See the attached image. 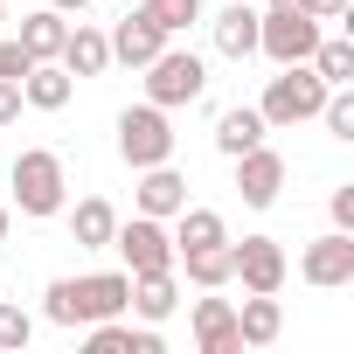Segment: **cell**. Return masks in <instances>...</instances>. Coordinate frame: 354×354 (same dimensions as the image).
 Instances as JSON below:
<instances>
[{
    "mask_svg": "<svg viewBox=\"0 0 354 354\" xmlns=\"http://www.w3.org/2000/svg\"><path fill=\"white\" fill-rule=\"evenodd\" d=\"M132 306V271H91V278H49L42 319L49 326H91Z\"/></svg>",
    "mask_w": 354,
    "mask_h": 354,
    "instance_id": "cell-1",
    "label": "cell"
},
{
    "mask_svg": "<svg viewBox=\"0 0 354 354\" xmlns=\"http://www.w3.org/2000/svg\"><path fill=\"white\" fill-rule=\"evenodd\" d=\"M8 188H15V202H8V209H21L28 223L63 216V202H70L63 153H49V146H21V153H15V167H8Z\"/></svg>",
    "mask_w": 354,
    "mask_h": 354,
    "instance_id": "cell-2",
    "label": "cell"
},
{
    "mask_svg": "<svg viewBox=\"0 0 354 354\" xmlns=\"http://www.w3.org/2000/svg\"><path fill=\"white\" fill-rule=\"evenodd\" d=\"M326 77L313 70V63H278V77L264 84V97H257V118L271 125V132H299V125H313L319 118V104H326Z\"/></svg>",
    "mask_w": 354,
    "mask_h": 354,
    "instance_id": "cell-3",
    "label": "cell"
},
{
    "mask_svg": "<svg viewBox=\"0 0 354 354\" xmlns=\"http://www.w3.org/2000/svg\"><path fill=\"white\" fill-rule=\"evenodd\" d=\"M118 160L139 174V167H160V160H174V139H181V132H174V111H160V104H125L118 111Z\"/></svg>",
    "mask_w": 354,
    "mask_h": 354,
    "instance_id": "cell-4",
    "label": "cell"
},
{
    "mask_svg": "<svg viewBox=\"0 0 354 354\" xmlns=\"http://www.w3.org/2000/svg\"><path fill=\"white\" fill-rule=\"evenodd\" d=\"M202 91H209V63L195 56V49H160L153 63H146V104H160V111H181V104H202Z\"/></svg>",
    "mask_w": 354,
    "mask_h": 354,
    "instance_id": "cell-5",
    "label": "cell"
},
{
    "mask_svg": "<svg viewBox=\"0 0 354 354\" xmlns=\"http://www.w3.org/2000/svg\"><path fill=\"white\" fill-rule=\"evenodd\" d=\"M319 35H326V21H313L299 8H257V56H271V63H306L319 49Z\"/></svg>",
    "mask_w": 354,
    "mask_h": 354,
    "instance_id": "cell-6",
    "label": "cell"
},
{
    "mask_svg": "<svg viewBox=\"0 0 354 354\" xmlns=\"http://www.w3.org/2000/svg\"><path fill=\"white\" fill-rule=\"evenodd\" d=\"M111 250L125 257V271L139 278V271H174V230L160 223V216H118V230H111Z\"/></svg>",
    "mask_w": 354,
    "mask_h": 354,
    "instance_id": "cell-7",
    "label": "cell"
},
{
    "mask_svg": "<svg viewBox=\"0 0 354 354\" xmlns=\"http://www.w3.org/2000/svg\"><path fill=\"white\" fill-rule=\"evenodd\" d=\"M285 278H292V257H285V243L278 236H230V285H243V292H285Z\"/></svg>",
    "mask_w": 354,
    "mask_h": 354,
    "instance_id": "cell-8",
    "label": "cell"
},
{
    "mask_svg": "<svg viewBox=\"0 0 354 354\" xmlns=\"http://www.w3.org/2000/svg\"><path fill=\"white\" fill-rule=\"evenodd\" d=\"M299 278L319 285V292L354 285V230H326V236H313V243L299 250Z\"/></svg>",
    "mask_w": 354,
    "mask_h": 354,
    "instance_id": "cell-9",
    "label": "cell"
},
{
    "mask_svg": "<svg viewBox=\"0 0 354 354\" xmlns=\"http://www.w3.org/2000/svg\"><path fill=\"white\" fill-rule=\"evenodd\" d=\"M230 167H236V195H243V209H271V202L285 195V174H292V167H285V153H278L271 139H264V146H250V153H236Z\"/></svg>",
    "mask_w": 354,
    "mask_h": 354,
    "instance_id": "cell-10",
    "label": "cell"
},
{
    "mask_svg": "<svg viewBox=\"0 0 354 354\" xmlns=\"http://www.w3.org/2000/svg\"><path fill=\"white\" fill-rule=\"evenodd\" d=\"M104 42H111V63H125V70H146V63H153V56L174 42V35H167L153 15H146V0H139L132 15H118V28H111Z\"/></svg>",
    "mask_w": 354,
    "mask_h": 354,
    "instance_id": "cell-11",
    "label": "cell"
},
{
    "mask_svg": "<svg viewBox=\"0 0 354 354\" xmlns=\"http://www.w3.org/2000/svg\"><path fill=\"white\" fill-rule=\"evenodd\" d=\"M132 209H139V216H160V223H174V216L188 209V174L174 167V160H160V167H139Z\"/></svg>",
    "mask_w": 354,
    "mask_h": 354,
    "instance_id": "cell-12",
    "label": "cell"
},
{
    "mask_svg": "<svg viewBox=\"0 0 354 354\" xmlns=\"http://www.w3.org/2000/svg\"><path fill=\"white\" fill-rule=\"evenodd\" d=\"M84 347L91 354H160V326H132L125 313H111V319H91L84 326Z\"/></svg>",
    "mask_w": 354,
    "mask_h": 354,
    "instance_id": "cell-13",
    "label": "cell"
},
{
    "mask_svg": "<svg viewBox=\"0 0 354 354\" xmlns=\"http://www.w3.org/2000/svg\"><path fill=\"white\" fill-rule=\"evenodd\" d=\"M132 319H146V326H167L174 313H181V271H139L132 278V306H125Z\"/></svg>",
    "mask_w": 354,
    "mask_h": 354,
    "instance_id": "cell-14",
    "label": "cell"
},
{
    "mask_svg": "<svg viewBox=\"0 0 354 354\" xmlns=\"http://www.w3.org/2000/svg\"><path fill=\"white\" fill-rule=\"evenodd\" d=\"M56 63L84 84V77H104L111 70V42H104V28H91L84 15L70 21V35H63V49H56Z\"/></svg>",
    "mask_w": 354,
    "mask_h": 354,
    "instance_id": "cell-15",
    "label": "cell"
},
{
    "mask_svg": "<svg viewBox=\"0 0 354 354\" xmlns=\"http://www.w3.org/2000/svg\"><path fill=\"white\" fill-rule=\"evenodd\" d=\"M209 42H216V56H230V63L257 56V8H250V0H230V8H216Z\"/></svg>",
    "mask_w": 354,
    "mask_h": 354,
    "instance_id": "cell-16",
    "label": "cell"
},
{
    "mask_svg": "<svg viewBox=\"0 0 354 354\" xmlns=\"http://www.w3.org/2000/svg\"><path fill=\"white\" fill-rule=\"evenodd\" d=\"M195 354H243L230 299H195Z\"/></svg>",
    "mask_w": 354,
    "mask_h": 354,
    "instance_id": "cell-17",
    "label": "cell"
},
{
    "mask_svg": "<svg viewBox=\"0 0 354 354\" xmlns=\"http://www.w3.org/2000/svg\"><path fill=\"white\" fill-rule=\"evenodd\" d=\"M70 216V243L77 250H111V230H118V209L104 195H84V202H63Z\"/></svg>",
    "mask_w": 354,
    "mask_h": 354,
    "instance_id": "cell-18",
    "label": "cell"
},
{
    "mask_svg": "<svg viewBox=\"0 0 354 354\" xmlns=\"http://www.w3.org/2000/svg\"><path fill=\"white\" fill-rule=\"evenodd\" d=\"M209 139H216V153H223V160H236V153L264 146V139H271V125L257 118V104H230V111H216V132H209Z\"/></svg>",
    "mask_w": 354,
    "mask_h": 354,
    "instance_id": "cell-19",
    "label": "cell"
},
{
    "mask_svg": "<svg viewBox=\"0 0 354 354\" xmlns=\"http://www.w3.org/2000/svg\"><path fill=\"white\" fill-rule=\"evenodd\" d=\"M70 97H77V77H70L63 63H35V70L21 77V104H28V111H63Z\"/></svg>",
    "mask_w": 354,
    "mask_h": 354,
    "instance_id": "cell-20",
    "label": "cell"
},
{
    "mask_svg": "<svg viewBox=\"0 0 354 354\" xmlns=\"http://www.w3.org/2000/svg\"><path fill=\"white\" fill-rule=\"evenodd\" d=\"M236 333H243V347H271V340L285 333V306H278V292H250V299L236 306Z\"/></svg>",
    "mask_w": 354,
    "mask_h": 354,
    "instance_id": "cell-21",
    "label": "cell"
},
{
    "mask_svg": "<svg viewBox=\"0 0 354 354\" xmlns=\"http://www.w3.org/2000/svg\"><path fill=\"white\" fill-rule=\"evenodd\" d=\"M167 230H174V257H181V250H216V243H230V223H223L216 209H195V202L174 216Z\"/></svg>",
    "mask_w": 354,
    "mask_h": 354,
    "instance_id": "cell-22",
    "label": "cell"
},
{
    "mask_svg": "<svg viewBox=\"0 0 354 354\" xmlns=\"http://www.w3.org/2000/svg\"><path fill=\"white\" fill-rule=\"evenodd\" d=\"M63 35H70V15H56V8H35V15H21V28H15V42H21L35 63H56Z\"/></svg>",
    "mask_w": 354,
    "mask_h": 354,
    "instance_id": "cell-23",
    "label": "cell"
},
{
    "mask_svg": "<svg viewBox=\"0 0 354 354\" xmlns=\"http://www.w3.org/2000/svg\"><path fill=\"white\" fill-rule=\"evenodd\" d=\"M174 271H181L195 292H223V285H230V243H216V250H181Z\"/></svg>",
    "mask_w": 354,
    "mask_h": 354,
    "instance_id": "cell-24",
    "label": "cell"
},
{
    "mask_svg": "<svg viewBox=\"0 0 354 354\" xmlns=\"http://www.w3.org/2000/svg\"><path fill=\"white\" fill-rule=\"evenodd\" d=\"M306 63H313L326 84H354V42H347V35H319V49H313Z\"/></svg>",
    "mask_w": 354,
    "mask_h": 354,
    "instance_id": "cell-25",
    "label": "cell"
},
{
    "mask_svg": "<svg viewBox=\"0 0 354 354\" xmlns=\"http://www.w3.org/2000/svg\"><path fill=\"white\" fill-rule=\"evenodd\" d=\"M319 125H326V139H354V84H333L326 91V104H319Z\"/></svg>",
    "mask_w": 354,
    "mask_h": 354,
    "instance_id": "cell-26",
    "label": "cell"
},
{
    "mask_svg": "<svg viewBox=\"0 0 354 354\" xmlns=\"http://www.w3.org/2000/svg\"><path fill=\"white\" fill-rule=\"evenodd\" d=\"M28 340H35V313H28V306H15V299H0V347L21 354Z\"/></svg>",
    "mask_w": 354,
    "mask_h": 354,
    "instance_id": "cell-27",
    "label": "cell"
},
{
    "mask_svg": "<svg viewBox=\"0 0 354 354\" xmlns=\"http://www.w3.org/2000/svg\"><path fill=\"white\" fill-rule=\"evenodd\" d=\"M146 15H153L167 35H188V28L202 21V0H146Z\"/></svg>",
    "mask_w": 354,
    "mask_h": 354,
    "instance_id": "cell-28",
    "label": "cell"
},
{
    "mask_svg": "<svg viewBox=\"0 0 354 354\" xmlns=\"http://www.w3.org/2000/svg\"><path fill=\"white\" fill-rule=\"evenodd\" d=\"M28 70H35V56H28V49H21L15 35H0V77H8V84H21Z\"/></svg>",
    "mask_w": 354,
    "mask_h": 354,
    "instance_id": "cell-29",
    "label": "cell"
},
{
    "mask_svg": "<svg viewBox=\"0 0 354 354\" xmlns=\"http://www.w3.org/2000/svg\"><path fill=\"white\" fill-rule=\"evenodd\" d=\"M326 209H333V230H354V181H340L326 195Z\"/></svg>",
    "mask_w": 354,
    "mask_h": 354,
    "instance_id": "cell-30",
    "label": "cell"
},
{
    "mask_svg": "<svg viewBox=\"0 0 354 354\" xmlns=\"http://www.w3.org/2000/svg\"><path fill=\"white\" fill-rule=\"evenodd\" d=\"M299 15H313V21H347V0H292Z\"/></svg>",
    "mask_w": 354,
    "mask_h": 354,
    "instance_id": "cell-31",
    "label": "cell"
},
{
    "mask_svg": "<svg viewBox=\"0 0 354 354\" xmlns=\"http://www.w3.org/2000/svg\"><path fill=\"white\" fill-rule=\"evenodd\" d=\"M15 118H21V84L0 77V125H15Z\"/></svg>",
    "mask_w": 354,
    "mask_h": 354,
    "instance_id": "cell-32",
    "label": "cell"
},
{
    "mask_svg": "<svg viewBox=\"0 0 354 354\" xmlns=\"http://www.w3.org/2000/svg\"><path fill=\"white\" fill-rule=\"evenodd\" d=\"M49 8H56V15H84V8H91V0H49Z\"/></svg>",
    "mask_w": 354,
    "mask_h": 354,
    "instance_id": "cell-33",
    "label": "cell"
},
{
    "mask_svg": "<svg viewBox=\"0 0 354 354\" xmlns=\"http://www.w3.org/2000/svg\"><path fill=\"white\" fill-rule=\"evenodd\" d=\"M8 230H15V209H8V202H0V243H8Z\"/></svg>",
    "mask_w": 354,
    "mask_h": 354,
    "instance_id": "cell-34",
    "label": "cell"
},
{
    "mask_svg": "<svg viewBox=\"0 0 354 354\" xmlns=\"http://www.w3.org/2000/svg\"><path fill=\"white\" fill-rule=\"evenodd\" d=\"M0 28H8V0H0Z\"/></svg>",
    "mask_w": 354,
    "mask_h": 354,
    "instance_id": "cell-35",
    "label": "cell"
},
{
    "mask_svg": "<svg viewBox=\"0 0 354 354\" xmlns=\"http://www.w3.org/2000/svg\"><path fill=\"white\" fill-rule=\"evenodd\" d=\"M264 8H292V0H264Z\"/></svg>",
    "mask_w": 354,
    "mask_h": 354,
    "instance_id": "cell-36",
    "label": "cell"
}]
</instances>
